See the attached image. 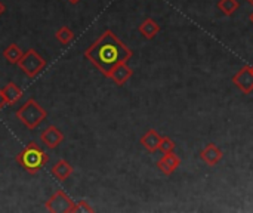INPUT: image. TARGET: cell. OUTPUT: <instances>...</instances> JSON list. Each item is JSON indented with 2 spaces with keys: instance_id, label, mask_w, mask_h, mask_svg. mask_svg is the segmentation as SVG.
<instances>
[{
  "instance_id": "6da1fadb",
  "label": "cell",
  "mask_w": 253,
  "mask_h": 213,
  "mask_svg": "<svg viewBox=\"0 0 253 213\" xmlns=\"http://www.w3.org/2000/svg\"><path fill=\"white\" fill-rule=\"evenodd\" d=\"M132 55V50L111 30H105L98 40L84 50L86 59H89L105 77L117 64L127 62Z\"/></svg>"
},
{
  "instance_id": "7a4b0ae2",
  "label": "cell",
  "mask_w": 253,
  "mask_h": 213,
  "mask_svg": "<svg viewBox=\"0 0 253 213\" xmlns=\"http://www.w3.org/2000/svg\"><path fill=\"white\" fill-rule=\"evenodd\" d=\"M15 162L27 173L36 175L47 165L49 156L46 154V151L37 142L31 141L18 153V156L15 157Z\"/></svg>"
},
{
  "instance_id": "3957f363",
  "label": "cell",
  "mask_w": 253,
  "mask_h": 213,
  "mask_svg": "<svg viewBox=\"0 0 253 213\" xmlns=\"http://www.w3.org/2000/svg\"><path fill=\"white\" fill-rule=\"evenodd\" d=\"M16 119L30 130H34L36 128H39L47 117L46 110L33 98L27 99V102L24 105H21L16 113H15Z\"/></svg>"
},
{
  "instance_id": "277c9868",
  "label": "cell",
  "mask_w": 253,
  "mask_h": 213,
  "mask_svg": "<svg viewBox=\"0 0 253 213\" xmlns=\"http://www.w3.org/2000/svg\"><path fill=\"white\" fill-rule=\"evenodd\" d=\"M21 71L30 77V79H34L44 67H46V61L43 56H40V53L36 50V49H28L19 59V62L16 64Z\"/></svg>"
},
{
  "instance_id": "5b68a950",
  "label": "cell",
  "mask_w": 253,
  "mask_h": 213,
  "mask_svg": "<svg viewBox=\"0 0 253 213\" xmlns=\"http://www.w3.org/2000/svg\"><path fill=\"white\" fill-rule=\"evenodd\" d=\"M46 211L50 213H73L74 202L65 194V191H55L44 203Z\"/></svg>"
},
{
  "instance_id": "8992f818",
  "label": "cell",
  "mask_w": 253,
  "mask_h": 213,
  "mask_svg": "<svg viewBox=\"0 0 253 213\" xmlns=\"http://www.w3.org/2000/svg\"><path fill=\"white\" fill-rule=\"evenodd\" d=\"M40 141L47 150H55L64 142V133L56 126L50 125L40 133Z\"/></svg>"
},
{
  "instance_id": "52a82bcc",
  "label": "cell",
  "mask_w": 253,
  "mask_h": 213,
  "mask_svg": "<svg viewBox=\"0 0 253 213\" xmlns=\"http://www.w3.org/2000/svg\"><path fill=\"white\" fill-rule=\"evenodd\" d=\"M233 83L245 93L249 95L253 90V70L252 67L245 65L239 73L234 74L233 77Z\"/></svg>"
},
{
  "instance_id": "ba28073f",
  "label": "cell",
  "mask_w": 253,
  "mask_h": 213,
  "mask_svg": "<svg viewBox=\"0 0 253 213\" xmlns=\"http://www.w3.org/2000/svg\"><path fill=\"white\" fill-rule=\"evenodd\" d=\"M133 74V70L127 65V62H122V64H117L110 73H108V79H111L114 82V85L117 86H123Z\"/></svg>"
},
{
  "instance_id": "9c48e42d",
  "label": "cell",
  "mask_w": 253,
  "mask_h": 213,
  "mask_svg": "<svg viewBox=\"0 0 253 213\" xmlns=\"http://www.w3.org/2000/svg\"><path fill=\"white\" fill-rule=\"evenodd\" d=\"M181 165V159L172 151V153H166L159 162H157V168L165 173V175H172Z\"/></svg>"
},
{
  "instance_id": "30bf717a",
  "label": "cell",
  "mask_w": 253,
  "mask_h": 213,
  "mask_svg": "<svg viewBox=\"0 0 253 213\" xmlns=\"http://www.w3.org/2000/svg\"><path fill=\"white\" fill-rule=\"evenodd\" d=\"M222 151L215 145V144H208L202 153H200V157L202 160L208 165V166H216L221 160H222Z\"/></svg>"
},
{
  "instance_id": "8fae6325",
  "label": "cell",
  "mask_w": 253,
  "mask_h": 213,
  "mask_svg": "<svg viewBox=\"0 0 253 213\" xmlns=\"http://www.w3.org/2000/svg\"><path fill=\"white\" fill-rule=\"evenodd\" d=\"M74 169L73 166L67 162V160H58L52 168H50V175L58 179V181H67L71 175H73Z\"/></svg>"
},
{
  "instance_id": "7c38bea8",
  "label": "cell",
  "mask_w": 253,
  "mask_h": 213,
  "mask_svg": "<svg viewBox=\"0 0 253 213\" xmlns=\"http://www.w3.org/2000/svg\"><path fill=\"white\" fill-rule=\"evenodd\" d=\"M160 141H162V136H160V135H159V132H157V130H154V129L147 130V132L142 135V138H141V144H142V147H144L148 153H151V154H154L156 151H159Z\"/></svg>"
},
{
  "instance_id": "4fadbf2b",
  "label": "cell",
  "mask_w": 253,
  "mask_h": 213,
  "mask_svg": "<svg viewBox=\"0 0 253 213\" xmlns=\"http://www.w3.org/2000/svg\"><path fill=\"white\" fill-rule=\"evenodd\" d=\"M138 31L148 40L154 39L159 33H160V25L157 21H154L153 18H147L145 21L141 22V25L138 27Z\"/></svg>"
},
{
  "instance_id": "5bb4252c",
  "label": "cell",
  "mask_w": 253,
  "mask_h": 213,
  "mask_svg": "<svg viewBox=\"0 0 253 213\" xmlns=\"http://www.w3.org/2000/svg\"><path fill=\"white\" fill-rule=\"evenodd\" d=\"M1 92H3L4 99H6V102H7L9 105L16 104V102L21 99V96H22L21 87H19L16 83H13V82H9L6 86H3V87H1Z\"/></svg>"
},
{
  "instance_id": "9a60e30c",
  "label": "cell",
  "mask_w": 253,
  "mask_h": 213,
  "mask_svg": "<svg viewBox=\"0 0 253 213\" xmlns=\"http://www.w3.org/2000/svg\"><path fill=\"white\" fill-rule=\"evenodd\" d=\"M22 50L16 43H10L4 50H3V58L9 62V64H18L21 56H22Z\"/></svg>"
},
{
  "instance_id": "2e32d148",
  "label": "cell",
  "mask_w": 253,
  "mask_h": 213,
  "mask_svg": "<svg viewBox=\"0 0 253 213\" xmlns=\"http://www.w3.org/2000/svg\"><path fill=\"white\" fill-rule=\"evenodd\" d=\"M55 37H56V40H58L62 46H68V44L74 40V33H73L67 25H62L61 28L56 30Z\"/></svg>"
},
{
  "instance_id": "e0dca14e",
  "label": "cell",
  "mask_w": 253,
  "mask_h": 213,
  "mask_svg": "<svg viewBox=\"0 0 253 213\" xmlns=\"http://www.w3.org/2000/svg\"><path fill=\"white\" fill-rule=\"evenodd\" d=\"M239 6L240 4L237 0H219L218 1V9L227 16H231L239 9Z\"/></svg>"
},
{
  "instance_id": "ac0fdd59",
  "label": "cell",
  "mask_w": 253,
  "mask_h": 213,
  "mask_svg": "<svg viewBox=\"0 0 253 213\" xmlns=\"http://www.w3.org/2000/svg\"><path fill=\"white\" fill-rule=\"evenodd\" d=\"M159 150L166 154V153H172L175 150V142L168 138V136H162V141H160V145H159Z\"/></svg>"
},
{
  "instance_id": "d6986e66",
  "label": "cell",
  "mask_w": 253,
  "mask_h": 213,
  "mask_svg": "<svg viewBox=\"0 0 253 213\" xmlns=\"http://www.w3.org/2000/svg\"><path fill=\"white\" fill-rule=\"evenodd\" d=\"M92 213L93 212V208L86 202V200H80L77 203H74V208H73V213Z\"/></svg>"
},
{
  "instance_id": "ffe728a7",
  "label": "cell",
  "mask_w": 253,
  "mask_h": 213,
  "mask_svg": "<svg viewBox=\"0 0 253 213\" xmlns=\"http://www.w3.org/2000/svg\"><path fill=\"white\" fill-rule=\"evenodd\" d=\"M6 104H7V102H6V99H4V95H3V92H1V89H0V110H3Z\"/></svg>"
},
{
  "instance_id": "44dd1931",
  "label": "cell",
  "mask_w": 253,
  "mask_h": 213,
  "mask_svg": "<svg viewBox=\"0 0 253 213\" xmlns=\"http://www.w3.org/2000/svg\"><path fill=\"white\" fill-rule=\"evenodd\" d=\"M4 12H6V6H4V3H3V1L0 0V16H1V15H3Z\"/></svg>"
},
{
  "instance_id": "7402d4cb",
  "label": "cell",
  "mask_w": 253,
  "mask_h": 213,
  "mask_svg": "<svg viewBox=\"0 0 253 213\" xmlns=\"http://www.w3.org/2000/svg\"><path fill=\"white\" fill-rule=\"evenodd\" d=\"M67 1H68V3H71V4H77L80 0H67Z\"/></svg>"
},
{
  "instance_id": "603a6c76",
  "label": "cell",
  "mask_w": 253,
  "mask_h": 213,
  "mask_svg": "<svg viewBox=\"0 0 253 213\" xmlns=\"http://www.w3.org/2000/svg\"><path fill=\"white\" fill-rule=\"evenodd\" d=\"M248 3H249L251 6H253V0H248Z\"/></svg>"
},
{
  "instance_id": "cb8c5ba5",
  "label": "cell",
  "mask_w": 253,
  "mask_h": 213,
  "mask_svg": "<svg viewBox=\"0 0 253 213\" xmlns=\"http://www.w3.org/2000/svg\"><path fill=\"white\" fill-rule=\"evenodd\" d=\"M251 21H252V24H253V12L251 13Z\"/></svg>"
},
{
  "instance_id": "d4e9b609",
  "label": "cell",
  "mask_w": 253,
  "mask_h": 213,
  "mask_svg": "<svg viewBox=\"0 0 253 213\" xmlns=\"http://www.w3.org/2000/svg\"><path fill=\"white\" fill-rule=\"evenodd\" d=\"M252 70H253V67H252Z\"/></svg>"
}]
</instances>
